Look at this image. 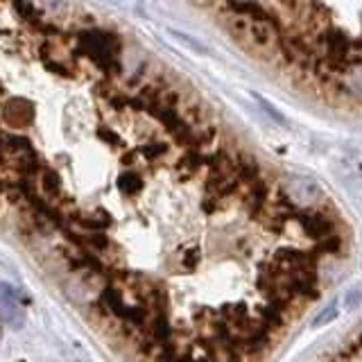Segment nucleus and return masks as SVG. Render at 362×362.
Listing matches in <instances>:
<instances>
[{"label":"nucleus","instance_id":"nucleus-2","mask_svg":"<svg viewBox=\"0 0 362 362\" xmlns=\"http://www.w3.org/2000/svg\"><path fill=\"white\" fill-rule=\"evenodd\" d=\"M317 362H362V328L342 340L335 349L324 354Z\"/></svg>","mask_w":362,"mask_h":362},{"label":"nucleus","instance_id":"nucleus-3","mask_svg":"<svg viewBox=\"0 0 362 362\" xmlns=\"http://www.w3.org/2000/svg\"><path fill=\"white\" fill-rule=\"evenodd\" d=\"M41 188L45 195L50 197H59L61 195V181L55 173H43V179H41Z\"/></svg>","mask_w":362,"mask_h":362},{"label":"nucleus","instance_id":"nucleus-5","mask_svg":"<svg viewBox=\"0 0 362 362\" xmlns=\"http://www.w3.org/2000/svg\"><path fill=\"white\" fill-rule=\"evenodd\" d=\"M36 3H39V7L43 9V12H48V14H64L66 9H68V3H66V0H36Z\"/></svg>","mask_w":362,"mask_h":362},{"label":"nucleus","instance_id":"nucleus-1","mask_svg":"<svg viewBox=\"0 0 362 362\" xmlns=\"http://www.w3.org/2000/svg\"><path fill=\"white\" fill-rule=\"evenodd\" d=\"M0 315H3V319L7 324H12L16 328L23 326V321H25L23 301L18 297V292L7 283L0 285Z\"/></svg>","mask_w":362,"mask_h":362},{"label":"nucleus","instance_id":"nucleus-4","mask_svg":"<svg viewBox=\"0 0 362 362\" xmlns=\"http://www.w3.org/2000/svg\"><path fill=\"white\" fill-rule=\"evenodd\" d=\"M168 34L173 36V39H177L179 43H184V45H188L190 50H195V52H199V55H208V50H204V45L199 43L197 39H193V36H188V34H184V32H179V30H168Z\"/></svg>","mask_w":362,"mask_h":362},{"label":"nucleus","instance_id":"nucleus-6","mask_svg":"<svg viewBox=\"0 0 362 362\" xmlns=\"http://www.w3.org/2000/svg\"><path fill=\"white\" fill-rule=\"evenodd\" d=\"M118 186L125 190L127 195L136 193V190H138V177L136 175H122L120 181H118Z\"/></svg>","mask_w":362,"mask_h":362}]
</instances>
